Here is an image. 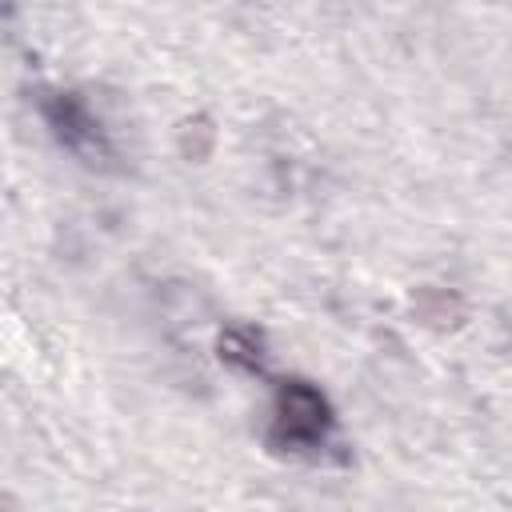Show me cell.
Masks as SVG:
<instances>
[{
  "label": "cell",
  "mask_w": 512,
  "mask_h": 512,
  "mask_svg": "<svg viewBox=\"0 0 512 512\" xmlns=\"http://www.w3.org/2000/svg\"><path fill=\"white\" fill-rule=\"evenodd\" d=\"M276 424L288 440H316L328 428V400L312 384L288 380L276 392Z\"/></svg>",
  "instance_id": "1"
},
{
  "label": "cell",
  "mask_w": 512,
  "mask_h": 512,
  "mask_svg": "<svg viewBox=\"0 0 512 512\" xmlns=\"http://www.w3.org/2000/svg\"><path fill=\"white\" fill-rule=\"evenodd\" d=\"M44 116H48V124L60 136L64 148H72L80 156L100 152V124L88 116V108L76 96H52V100H44Z\"/></svg>",
  "instance_id": "2"
},
{
  "label": "cell",
  "mask_w": 512,
  "mask_h": 512,
  "mask_svg": "<svg viewBox=\"0 0 512 512\" xmlns=\"http://www.w3.org/2000/svg\"><path fill=\"white\" fill-rule=\"evenodd\" d=\"M220 348H224V360H232V364H240V368H256V360H260V352H252V340L240 336V332H228V336L220 340Z\"/></svg>",
  "instance_id": "3"
}]
</instances>
